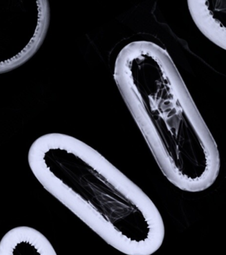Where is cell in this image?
Here are the masks:
<instances>
[{"label": "cell", "instance_id": "cell-1", "mask_svg": "<svg viewBox=\"0 0 226 255\" xmlns=\"http://www.w3.org/2000/svg\"><path fill=\"white\" fill-rule=\"evenodd\" d=\"M114 77L164 176L186 192L211 187L220 171L218 147L168 52L132 42L117 56Z\"/></svg>", "mask_w": 226, "mask_h": 255}, {"label": "cell", "instance_id": "cell-2", "mask_svg": "<svg viewBox=\"0 0 226 255\" xmlns=\"http://www.w3.org/2000/svg\"><path fill=\"white\" fill-rule=\"evenodd\" d=\"M27 159L43 188L113 248L152 255L162 246L165 227L153 201L90 145L46 133L33 141Z\"/></svg>", "mask_w": 226, "mask_h": 255}, {"label": "cell", "instance_id": "cell-3", "mask_svg": "<svg viewBox=\"0 0 226 255\" xmlns=\"http://www.w3.org/2000/svg\"><path fill=\"white\" fill-rule=\"evenodd\" d=\"M49 23L47 0H0V73L16 69L37 53Z\"/></svg>", "mask_w": 226, "mask_h": 255}, {"label": "cell", "instance_id": "cell-4", "mask_svg": "<svg viewBox=\"0 0 226 255\" xmlns=\"http://www.w3.org/2000/svg\"><path fill=\"white\" fill-rule=\"evenodd\" d=\"M225 1H188V7L196 27L207 39L226 49Z\"/></svg>", "mask_w": 226, "mask_h": 255}, {"label": "cell", "instance_id": "cell-5", "mask_svg": "<svg viewBox=\"0 0 226 255\" xmlns=\"http://www.w3.org/2000/svg\"><path fill=\"white\" fill-rule=\"evenodd\" d=\"M0 255H57L49 239L33 227L19 226L0 241Z\"/></svg>", "mask_w": 226, "mask_h": 255}]
</instances>
